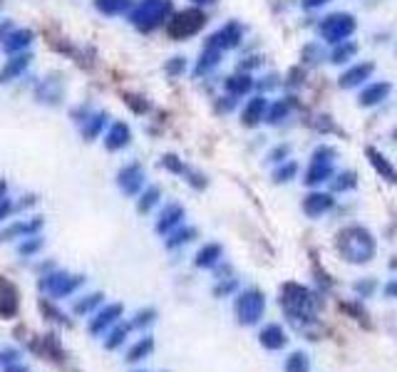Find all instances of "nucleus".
<instances>
[{
	"instance_id": "f257e3e1",
	"label": "nucleus",
	"mask_w": 397,
	"mask_h": 372,
	"mask_svg": "<svg viewBox=\"0 0 397 372\" xmlns=\"http://www.w3.org/2000/svg\"><path fill=\"white\" fill-rule=\"evenodd\" d=\"M280 308L286 318L293 323V327L298 330H306L315 325V310H318V298L313 293L311 288L303 286V283L288 281L280 286Z\"/></svg>"
},
{
	"instance_id": "f03ea898",
	"label": "nucleus",
	"mask_w": 397,
	"mask_h": 372,
	"mask_svg": "<svg viewBox=\"0 0 397 372\" xmlns=\"http://www.w3.org/2000/svg\"><path fill=\"white\" fill-rule=\"evenodd\" d=\"M335 251L340 253V258L352 266H365L370 263L378 253V241L370 231L360 226V223H350L343 226L335 236Z\"/></svg>"
},
{
	"instance_id": "7ed1b4c3",
	"label": "nucleus",
	"mask_w": 397,
	"mask_h": 372,
	"mask_svg": "<svg viewBox=\"0 0 397 372\" xmlns=\"http://www.w3.org/2000/svg\"><path fill=\"white\" fill-rule=\"evenodd\" d=\"M174 13L171 0H137L130 10V23L142 33H149L154 27L164 25Z\"/></svg>"
},
{
	"instance_id": "20e7f679",
	"label": "nucleus",
	"mask_w": 397,
	"mask_h": 372,
	"mask_svg": "<svg viewBox=\"0 0 397 372\" xmlns=\"http://www.w3.org/2000/svg\"><path fill=\"white\" fill-rule=\"evenodd\" d=\"M335 159H338V151L330 144H320L313 149L311 164H308L306 177H303V184L308 189H315L320 184L330 182V177L335 174Z\"/></svg>"
},
{
	"instance_id": "39448f33",
	"label": "nucleus",
	"mask_w": 397,
	"mask_h": 372,
	"mask_svg": "<svg viewBox=\"0 0 397 372\" xmlns=\"http://www.w3.org/2000/svg\"><path fill=\"white\" fill-rule=\"evenodd\" d=\"M263 313H266V295H263V290L246 288V290L234 295V315L239 325L243 327L258 325Z\"/></svg>"
},
{
	"instance_id": "423d86ee",
	"label": "nucleus",
	"mask_w": 397,
	"mask_h": 372,
	"mask_svg": "<svg viewBox=\"0 0 397 372\" xmlns=\"http://www.w3.org/2000/svg\"><path fill=\"white\" fill-rule=\"evenodd\" d=\"M358 30V20L352 13H346V10H338V13H330L320 20L318 25V35L326 45H338V42H346L355 35Z\"/></svg>"
},
{
	"instance_id": "0eeeda50",
	"label": "nucleus",
	"mask_w": 397,
	"mask_h": 372,
	"mask_svg": "<svg viewBox=\"0 0 397 372\" xmlns=\"http://www.w3.org/2000/svg\"><path fill=\"white\" fill-rule=\"evenodd\" d=\"M87 278L82 273H67V271H52V273L43 275L40 278V290L45 293V298H50V301H62V298H67V295L77 293L80 288L85 286Z\"/></svg>"
},
{
	"instance_id": "6e6552de",
	"label": "nucleus",
	"mask_w": 397,
	"mask_h": 372,
	"mask_svg": "<svg viewBox=\"0 0 397 372\" xmlns=\"http://www.w3.org/2000/svg\"><path fill=\"white\" fill-rule=\"evenodd\" d=\"M206 25V15L199 8H187L179 13H171L169 18V38L171 40H187L196 35Z\"/></svg>"
},
{
	"instance_id": "1a4fd4ad",
	"label": "nucleus",
	"mask_w": 397,
	"mask_h": 372,
	"mask_svg": "<svg viewBox=\"0 0 397 372\" xmlns=\"http://www.w3.org/2000/svg\"><path fill=\"white\" fill-rule=\"evenodd\" d=\"M124 318V306L122 303H107V306H99L95 313L90 315V323H87V333L99 338L110 330L115 323Z\"/></svg>"
},
{
	"instance_id": "9d476101",
	"label": "nucleus",
	"mask_w": 397,
	"mask_h": 372,
	"mask_svg": "<svg viewBox=\"0 0 397 372\" xmlns=\"http://www.w3.org/2000/svg\"><path fill=\"white\" fill-rule=\"evenodd\" d=\"M243 40V25L241 23H236V20H231V23H226L224 27H219L211 38L206 40V47H214V50H234V47L241 45Z\"/></svg>"
},
{
	"instance_id": "9b49d317",
	"label": "nucleus",
	"mask_w": 397,
	"mask_h": 372,
	"mask_svg": "<svg viewBox=\"0 0 397 372\" xmlns=\"http://www.w3.org/2000/svg\"><path fill=\"white\" fill-rule=\"evenodd\" d=\"M375 70H378L375 62H352V65L338 77V87L340 90H358V87L370 82Z\"/></svg>"
},
{
	"instance_id": "f8f14e48",
	"label": "nucleus",
	"mask_w": 397,
	"mask_h": 372,
	"mask_svg": "<svg viewBox=\"0 0 397 372\" xmlns=\"http://www.w3.org/2000/svg\"><path fill=\"white\" fill-rule=\"evenodd\" d=\"M144 179L147 177H144V169L139 162L127 164V166H122V169L117 171V186L127 199L139 194V189L144 186Z\"/></svg>"
},
{
	"instance_id": "ddd939ff",
	"label": "nucleus",
	"mask_w": 397,
	"mask_h": 372,
	"mask_svg": "<svg viewBox=\"0 0 397 372\" xmlns=\"http://www.w3.org/2000/svg\"><path fill=\"white\" fill-rule=\"evenodd\" d=\"M392 95V85L385 82V79H375V82H368L363 85V90L358 92V107L363 110H372V107H380L385 99Z\"/></svg>"
},
{
	"instance_id": "4468645a",
	"label": "nucleus",
	"mask_w": 397,
	"mask_h": 372,
	"mask_svg": "<svg viewBox=\"0 0 397 372\" xmlns=\"http://www.w3.org/2000/svg\"><path fill=\"white\" fill-rule=\"evenodd\" d=\"M335 206V199H333L330 191H311L306 194L303 203H300V209L308 219H320V216H326L328 211H333Z\"/></svg>"
},
{
	"instance_id": "2eb2a0df",
	"label": "nucleus",
	"mask_w": 397,
	"mask_h": 372,
	"mask_svg": "<svg viewBox=\"0 0 397 372\" xmlns=\"http://www.w3.org/2000/svg\"><path fill=\"white\" fill-rule=\"evenodd\" d=\"M258 343L268 353H278V350H283L288 345V335L283 330V325H278V323H266L258 330Z\"/></svg>"
},
{
	"instance_id": "dca6fc26",
	"label": "nucleus",
	"mask_w": 397,
	"mask_h": 372,
	"mask_svg": "<svg viewBox=\"0 0 397 372\" xmlns=\"http://www.w3.org/2000/svg\"><path fill=\"white\" fill-rule=\"evenodd\" d=\"M43 226H45V221L40 219V216H35V219H27V221H13L10 226H5V229L0 231V241L8 243L13 241V238H23V236H35L43 231Z\"/></svg>"
},
{
	"instance_id": "f3484780",
	"label": "nucleus",
	"mask_w": 397,
	"mask_h": 372,
	"mask_svg": "<svg viewBox=\"0 0 397 372\" xmlns=\"http://www.w3.org/2000/svg\"><path fill=\"white\" fill-rule=\"evenodd\" d=\"M365 157H368L372 169L378 171L380 179H385L387 184H397V166L385 157L383 151L375 149V147H365Z\"/></svg>"
},
{
	"instance_id": "a211bd4d",
	"label": "nucleus",
	"mask_w": 397,
	"mask_h": 372,
	"mask_svg": "<svg viewBox=\"0 0 397 372\" xmlns=\"http://www.w3.org/2000/svg\"><path fill=\"white\" fill-rule=\"evenodd\" d=\"M184 206L182 203H167L162 209V214H159V219H156V234L159 236H167L171 234V231L176 229V226H182L184 223Z\"/></svg>"
},
{
	"instance_id": "6ab92c4d",
	"label": "nucleus",
	"mask_w": 397,
	"mask_h": 372,
	"mask_svg": "<svg viewBox=\"0 0 397 372\" xmlns=\"http://www.w3.org/2000/svg\"><path fill=\"white\" fill-rule=\"evenodd\" d=\"M134 333V327H132L130 320H119V323H115V325L107 330V333L102 335V347L104 350H119V347L130 340V335Z\"/></svg>"
},
{
	"instance_id": "aec40b11",
	"label": "nucleus",
	"mask_w": 397,
	"mask_h": 372,
	"mask_svg": "<svg viewBox=\"0 0 397 372\" xmlns=\"http://www.w3.org/2000/svg\"><path fill=\"white\" fill-rule=\"evenodd\" d=\"M18 308H20V301H18V290L10 281H5L3 275H0V318H15L18 315Z\"/></svg>"
},
{
	"instance_id": "412c9836",
	"label": "nucleus",
	"mask_w": 397,
	"mask_h": 372,
	"mask_svg": "<svg viewBox=\"0 0 397 372\" xmlns=\"http://www.w3.org/2000/svg\"><path fill=\"white\" fill-rule=\"evenodd\" d=\"M266 110H268V99L263 97V95L251 97L241 112V124L243 127H258V124L266 119Z\"/></svg>"
},
{
	"instance_id": "4be33fe9",
	"label": "nucleus",
	"mask_w": 397,
	"mask_h": 372,
	"mask_svg": "<svg viewBox=\"0 0 397 372\" xmlns=\"http://www.w3.org/2000/svg\"><path fill=\"white\" fill-rule=\"evenodd\" d=\"M221 258H224V246L221 243H216V241L204 243V246L199 248L196 256H194V266L204 268V271H211V268H216L219 263H221Z\"/></svg>"
},
{
	"instance_id": "5701e85b",
	"label": "nucleus",
	"mask_w": 397,
	"mask_h": 372,
	"mask_svg": "<svg viewBox=\"0 0 397 372\" xmlns=\"http://www.w3.org/2000/svg\"><path fill=\"white\" fill-rule=\"evenodd\" d=\"M154 347H156L154 338H152V335H147V333H144L142 338H137V340H134V343H132L130 347H127V355H124V362H127V365H137V362H142V360L152 358V353H154Z\"/></svg>"
},
{
	"instance_id": "b1692460",
	"label": "nucleus",
	"mask_w": 397,
	"mask_h": 372,
	"mask_svg": "<svg viewBox=\"0 0 397 372\" xmlns=\"http://www.w3.org/2000/svg\"><path fill=\"white\" fill-rule=\"evenodd\" d=\"M132 142V129L124 122H115L107 129V139H104V147L110 151H119L124 147H130Z\"/></svg>"
},
{
	"instance_id": "393cba45",
	"label": "nucleus",
	"mask_w": 397,
	"mask_h": 372,
	"mask_svg": "<svg viewBox=\"0 0 397 372\" xmlns=\"http://www.w3.org/2000/svg\"><path fill=\"white\" fill-rule=\"evenodd\" d=\"M104 303V293L102 290H95V293H87V295H80L72 301V315L77 318H90L95 310Z\"/></svg>"
},
{
	"instance_id": "a878e982",
	"label": "nucleus",
	"mask_w": 397,
	"mask_h": 372,
	"mask_svg": "<svg viewBox=\"0 0 397 372\" xmlns=\"http://www.w3.org/2000/svg\"><path fill=\"white\" fill-rule=\"evenodd\" d=\"M256 87V79L248 75V72H239V75H228L224 79V90L231 95V97H243Z\"/></svg>"
},
{
	"instance_id": "bb28decb",
	"label": "nucleus",
	"mask_w": 397,
	"mask_h": 372,
	"mask_svg": "<svg viewBox=\"0 0 397 372\" xmlns=\"http://www.w3.org/2000/svg\"><path fill=\"white\" fill-rule=\"evenodd\" d=\"M35 35L30 33V30H25V27H20V30H15L8 35L5 40H3V50H5L8 55H18L20 50H27V47L33 45Z\"/></svg>"
},
{
	"instance_id": "cd10ccee",
	"label": "nucleus",
	"mask_w": 397,
	"mask_h": 372,
	"mask_svg": "<svg viewBox=\"0 0 397 372\" xmlns=\"http://www.w3.org/2000/svg\"><path fill=\"white\" fill-rule=\"evenodd\" d=\"M360 53V45L355 40H346V42H338V45H333L330 55H328V62L333 65H348L352 60L358 58Z\"/></svg>"
},
{
	"instance_id": "c85d7f7f",
	"label": "nucleus",
	"mask_w": 397,
	"mask_h": 372,
	"mask_svg": "<svg viewBox=\"0 0 397 372\" xmlns=\"http://www.w3.org/2000/svg\"><path fill=\"white\" fill-rule=\"evenodd\" d=\"M30 55L27 53H23V55H13V58L8 60L5 62V67L0 70V85H5V82H10V79H15V77H20L23 72L27 70V65H30Z\"/></svg>"
},
{
	"instance_id": "c756f323",
	"label": "nucleus",
	"mask_w": 397,
	"mask_h": 372,
	"mask_svg": "<svg viewBox=\"0 0 397 372\" xmlns=\"http://www.w3.org/2000/svg\"><path fill=\"white\" fill-rule=\"evenodd\" d=\"M360 177L355 171H338L330 177V194H346V191H355L358 189Z\"/></svg>"
},
{
	"instance_id": "7c9ffc66",
	"label": "nucleus",
	"mask_w": 397,
	"mask_h": 372,
	"mask_svg": "<svg viewBox=\"0 0 397 372\" xmlns=\"http://www.w3.org/2000/svg\"><path fill=\"white\" fill-rule=\"evenodd\" d=\"M62 95H65V87H62L60 79L47 77L45 82L38 87V99L40 102H47V105H58L60 99H62Z\"/></svg>"
},
{
	"instance_id": "2f4dec72",
	"label": "nucleus",
	"mask_w": 397,
	"mask_h": 372,
	"mask_svg": "<svg viewBox=\"0 0 397 372\" xmlns=\"http://www.w3.org/2000/svg\"><path fill=\"white\" fill-rule=\"evenodd\" d=\"M293 97H283V99H276V102H268V110H266V119L263 122L268 124H280L283 119H288L291 110H293Z\"/></svg>"
},
{
	"instance_id": "473e14b6",
	"label": "nucleus",
	"mask_w": 397,
	"mask_h": 372,
	"mask_svg": "<svg viewBox=\"0 0 397 372\" xmlns=\"http://www.w3.org/2000/svg\"><path fill=\"white\" fill-rule=\"evenodd\" d=\"M196 236H199V231L194 229V226H176L171 234H167L164 236V246L167 248H182V246H187L189 241H194Z\"/></svg>"
},
{
	"instance_id": "72a5a7b5",
	"label": "nucleus",
	"mask_w": 397,
	"mask_h": 372,
	"mask_svg": "<svg viewBox=\"0 0 397 372\" xmlns=\"http://www.w3.org/2000/svg\"><path fill=\"white\" fill-rule=\"evenodd\" d=\"M137 0H95V8H97L99 13L112 18V15H122V13H130L132 8H134Z\"/></svg>"
},
{
	"instance_id": "f704fd0d",
	"label": "nucleus",
	"mask_w": 397,
	"mask_h": 372,
	"mask_svg": "<svg viewBox=\"0 0 397 372\" xmlns=\"http://www.w3.org/2000/svg\"><path fill=\"white\" fill-rule=\"evenodd\" d=\"M221 62V50H214V47H204L202 58L196 60V75H208V72L219 67Z\"/></svg>"
},
{
	"instance_id": "c9c22d12",
	"label": "nucleus",
	"mask_w": 397,
	"mask_h": 372,
	"mask_svg": "<svg viewBox=\"0 0 397 372\" xmlns=\"http://www.w3.org/2000/svg\"><path fill=\"white\" fill-rule=\"evenodd\" d=\"M283 372H311V358L303 350H293L283 360Z\"/></svg>"
},
{
	"instance_id": "e433bc0d",
	"label": "nucleus",
	"mask_w": 397,
	"mask_h": 372,
	"mask_svg": "<svg viewBox=\"0 0 397 372\" xmlns=\"http://www.w3.org/2000/svg\"><path fill=\"white\" fill-rule=\"evenodd\" d=\"M159 199H162V189L159 186H147V189L142 191V199L137 201V211L142 216H149L152 214V209H154L156 203H159Z\"/></svg>"
},
{
	"instance_id": "4c0bfd02",
	"label": "nucleus",
	"mask_w": 397,
	"mask_h": 372,
	"mask_svg": "<svg viewBox=\"0 0 397 372\" xmlns=\"http://www.w3.org/2000/svg\"><path fill=\"white\" fill-rule=\"evenodd\" d=\"M156 308H152V306H147V308H139L137 313L132 315V327H134V330H149L152 325H154L156 323Z\"/></svg>"
},
{
	"instance_id": "58836bf2",
	"label": "nucleus",
	"mask_w": 397,
	"mask_h": 372,
	"mask_svg": "<svg viewBox=\"0 0 397 372\" xmlns=\"http://www.w3.org/2000/svg\"><path fill=\"white\" fill-rule=\"evenodd\" d=\"M298 177V164L296 162H283V164H276V169H274V182L276 184H288V182H293V179Z\"/></svg>"
},
{
	"instance_id": "ea45409f",
	"label": "nucleus",
	"mask_w": 397,
	"mask_h": 372,
	"mask_svg": "<svg viewBox=\"0 0 397 372\" xmlns=\"http://www.w3.org/2000/svg\"><path fill=\"white\" fill-rule=\"evenodd\" d=\"M82 137L90 142V139H95L99 134V129L104 127V122H107V117L104 114H90L87 119H82Z\"/></svg>"
},
{
	"instance_id": "a19ab883",
	"label": "nucleus",
	"mask_w": 397,
	"mask_h": 372,
	"mask_svg": "<svg viewBox=\"0 0 397 372\" xmlns=\"http://www.w3.org/2000/svg\"><path fill=\"white\" fill-rule=\"evenodd\" d=\"M43 248H45V238H43V236L40 234H35V236H27L25 241L20 243L18 246V253L20 256H35V253H40V251H43Z\"/></svg>"
},
{
	"instance_id": "79ce46f5",
	"label": "nucleus",
	"mask_w": 397,
	"mask_h": 372,
	"mask_svg": "<svg viewBox=\"0 0 397 372\" xmlns=\"http://www.w3.org/2000/svg\"><path fill=\"white\" fill-rule=\"evenodd\" d=\"M323 50H320L318 42H308L306 47H303V53H300V60H303V65H318V62H323Z\"/></svg>"
},
{
	"instance_id": "37998d69",
	"label": "nucleus",
	"mask_w": 397,
	"mask_h": 372,
	"mask_svg": "<svg viewBox=\"0 0 397 372\" xmlns=\"http://www.w3.org/2000/svg\"><path fill=\"white\" fill-rule=\"evenodd\" d=\"M40 310H43V315H45L47 320H52V323H60V325H70V320H65V315H62L58 308L52 306L50 298H43V301H40Z\"/></svg>"
},
{
	"instance_id": "c03bdc74",
	"label": "nucleus",
	"mask_w": 397,
	"mask_h": 372,
	"mask_svg": "<svg viewBox=\"0 0 397 372\" xmlns=\"http://www.w3.org/2000/svg\"><path fill=\"white\" fill-rule=\"evenodd\" d=\"M236 290H239V281L236 278H224V281H219L214 286V295L216 298H228V295H236Z\"/></svg>"
},
{
	"instance_id": "a18cd8bd",
	"label": "nucleus",
	"mask_w": 397,
	"mask_h": 372,
	"mask_svg": "<svg viewBox=\"0 0 397 372\" xmlns=\"http://www.w3.org/2000/svg\"><path fill=\"white\" fill-rule=\"evenodd\" d=\"M288 159H291V144H278V147L268 151V162L271 164H283Z\"/></svg>"
},
{
	"instance_id": "49530a36",
	"label": "nucleus",
	"mask_w": 397,
	"mask_h": 372,
	"mask_svg": "<svg viewBox=\"0 0 397 372\" xmlns=\"http://www.w3.org/2000/svg\"><path fill=\"white\" fill-rule=\"evenodd\" d=\"M352 290L358 293V298H370V295L378 290V283H375V278H363V281H358L352 286Z\"/></svg>"
},
{
	"instance_id": "de8ad7c7",
	"label": "nucleus",
	"mask_w": 397,
	"mask_h": 372,
	"mask_svg": "<svg viewBox=\"0 0 397 372\" xmlns=\"http://www.w3.org/2000/svg\"><path fill=\"white\" fill-rule=\"evenodd\" d=\"M162 164H164V169L174 171V174H184V171H187V166H184L182 159L176 157V154H167V157L162 159Z\"/></svg>"
},
{
	"instance_id": "09e8293b",
	"label": "nucleus",
	"mask_w": 397,
	"mask_h": 372,
	"mask_svg": "<svg viewBox=\"0 0 397 372\" xmlns=\"http://www.w3.org/2000/svg\"><path fill=\"white\" fill-rule=\"evenodd\" d=\"M164 70H167V75H171V77H179V75L187 70V58H171Z\"/></svg>"
},
{
	"instance_id": "8fccbe9b",
	"label": "nucleus",
	"mask_w": 397,
	"mask_h": 372,
	"mask_svg": "<svg viewBox=\"0 0 397 372\" xmlns=\"http://www.w3.org/2000/svg\"><path fill=\"white\" fill-rule=\"evenodd\" d=\"M18 360H20V350H15V347H3V350H0V370L18 362Z\"/></svg>"
},
{
	"instance_id": "3c124183",
	"label": "nucleus",
	"mask_w": 397,
	"mask_h": 372,
	"mask_svg": "<svg viewBox=\"0 0 397 372\" xmlns=\"http://www.w3.org/2000/svg\"><path fill=\"white\" fill-rule=\"evenodd\" d=\"M187 177H189V179H187V182H189V186H194V189L202 191V189H206V186H208V179L204 177V174H199V171H187Z\"/></svg>"
},
{
	"instance_id": "603ef678",
	"label": "nucleus",
	"mask_w": 397,
	"mask_h": 372,
	"mask_svg": "<svg viewBox=\"0 0 397 372\" xmlns=\"http://www.w3.org/2000/svg\"><path fill=\"white\" fill-rule=\"evenodd\" d=\"M139 99H142V97H137V95H127V107L142 114V112L149 110V105H147V102H139Z\"/></svg>"
},
{
	"instance_id": "864d4df0",
	"label": "nucleus",
	"mask_w": 397,
	"mask_h": 372,
	"mask_svg": "<svg viewBox=\"0 0 397 372\" xmlns=\"http://www.w3.org/2000/svg\"><path fill=\"white\" fill-rule=\"evenodd\" d=\"M13 211H15L13 199H3V201H0V221L10 219V216H13Z\"/></svg>"
},
{
	"instance_id": "5fc2aeb1",
	"label": "nucleus",
	"mask_w": 397,
	"mask_h": 372,
	"mask_svg": "<svg viewBox=\"0 0 397 372\" xmlns=\"http://www.w3.org/2000/svg\"><path fill=\"white\" fill-rule=\"evenodd\" d=\"M278 75H268V77H263V82H256V87H258L261 92H266V90H274V87H278Z\"/></svg>"
},
{
	"instance_id": "6e6d98bb",
	"label": "nucleus",
	"mask_w": 397,
	"mask_h": 372,
	"mask_svg": "<svg viewBox=\"0 0 397 372\" xmlns=\"http://www.w3.org/2000/svg\"><path fill=\"white\" fill-rule=\"evenodd\" d=\"M330 0H300V8L303 10H318V8H326Z\"/></svg>"
},
{
	"instance_id": "4d7b16f0",
	"label": "nucleus",
	"mask_w": 397,
	"mask_h": 372,
	"mask_svg": "<svg viewBox=\"0 0 397 372\" xmlns=\"http://www.w3.org/2000/svg\"><path fill=\"white\" fill-rule=\"evenodd\" d=\"M383 293H385V298H390V301H395V298H397V278H392V281L385 283Z\"/></svg>"
},
{
	"instance_id": "13d9d810",
	"label": "nucleus",
	"mask_w": 397,
	"mask_h": 372,
	"mask_svg": "<svg viewBox=\"0 0 397 372\" xmlns=\"http://www.w3.org/2000/svg\"><path fill=\"white\" fill-rule=\"evenodd\" d=\"M236 99L239 97H231V95H226V97H221V102H219V112H231L236 107Z\"/></svg>"
},
{
	"instance_id": "bf43d9fd",
	"label": "nucleus",
	"mask_w": 397,
	"mask_h": 372,
	"mask_svg": "<svg viewBox=\"0 0 397 372\" xmlns=\"http://www.w3.org/2000/svg\"><path fill=\"white\" fill-rule=\"evenodd\" d=\"M303 77H306V72H303V67H293V70H291V82H288V85H303Z\"/></svg>"
},
{
	"instance_id": "052dcab7",
	"label": "nucleus",
	"mask_w": 397,
	"mask_h": 372,
	"mask_svg": "<svg viewBox=\"0 0 397 372\" xmlns=\"http://www.w3.org/2000/svg\"><path fill=\"white\" fill-rule=\"evenodd\" d=\"M3 372H30V367L25 365V362H13V365H8V367H3Z\"/></svg>"
},
{
	"instance_id": "680f3d73",
	"label": "nucleus",
	"mask_w": 397,
	"mask_h": 372,
	"mask_svg": "<svg viewBox=\"0 0 397 372\" xmlns=\"http://www.w3.org/2000/svg\"><path fill=\"white\" fill-rule=\"evenodd\" d=\"M10 33H13V23H3V25H0V42H3Z\"/></svg>"
},
{
	"instance_id": "e2e57ef3",
	"label": "nucleus",
	"mask_w": 397,
	"mask_h": 372,
	"mask_svg": "<svg viewBox=\"0 0 397 372\" xmlns=\"http://www.w3.org/2000/svg\"><path fill=\"white\" fill-rule=\"evenodd\" d=\"M3 199H8V184L0 179V201H3Z\"/></svg>"
},
{
	"instance_id": "0e129e2a",
	"label": "nucleus",
	"mask_w": 397,
	"mask_h": 372,
	"mask_svg": "<svg viewBox=\"0 0 397 372\" xmlns=\"http://www.w3.org/2000/svg\"><path fill=\"white\" fill-rule=\"evenodd\" d=\"M191 3H196V5H208V3H214V0H191Z\"/></svg>"
},
{
	"instance_id": "69168bd1",
	"label": "nucleus",
	"mask_w": 397,
	"mask_h": 372,
	"mask_svg": "<svg viewBox=\"0 0 397 372\" xmlns=\"http://www.w3.org/2000/svg\"><path fill=\"white\" fill-rule=\"evenodd\" d=\"M392 142L397 144V127H395V129H392Z\"/></svg>"
},
{
	"instance_id": "338daca9",
	"label": "nucleus",
	"mask_w": 397,
	"mask_h": 372,
	"mask_svg": "<svg viewBox=\"0 0 397 372\" xmlns=\"http://www.w3.org/2000/svg\"><path fill=\"white\" fill-rule=\"evenodd\" d=\"M132 372H147V370H132Z\"/></svg>"
}]
</instances>
